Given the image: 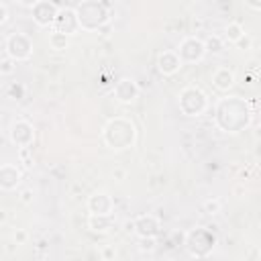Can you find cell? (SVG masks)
<instances>
[{"label":"cell","mask_w":261,"mask_h":261,"mask_svg":"<svg viewBox=\"0 0 261 261\" xmlns=\"http://www.w3.org/2000/svg\"><path fill=\"white\" fill-rule=\"evenodd\" d=\"M214 122L224 133H239L251 122V108L245 100L237 96H224L216 102Z\"/></svg>","instance_id":"6da1fadb"},{"label":"cell","mask_w":261,"mask_h":261,"mask_svg":"<svg viewBox=\"0 0 261 261\" xmlns=\"http://www.w3.org/2000/svg\"><path fill=\"white\" fill-rule=\"evenodd\" d=\"M102 139L106 143L108 149L112 151H124L128 147L135 145L137 139V128L133 124V120L124 118V116H116L112 120L106 122V126L102 128Z\"/></svg>","instance_id":"7a4b0ae2"},{"label":"cell","mask_w":261,"mask_h":261,"mask_svg":"<svg viewBox=\"0 0 261 261\" xmlns=\"http://www.w3.org/2000/svg\"><path fill=\"white\" fill-rule=\"evenodd\" d=\"M75 14L84 31H98L102 24L110 20L108 6L102 2H80L75 6Z\"/></svg>","instance_id":"3957f363"},{"label":"cell","mask_w":261,"mask_h":261,"mask_svg":"<svg viewBox=\"0 0 261 261\" xmlns=\"http://www.w3.org/2000/svg\"><path fill=\"white\" fill-rule=\"evenodd\" d=\"M177 104L186 116H202L208 110V96L198 86H186L177 96Z\"/></svg>","instance_id":"277c9868"},{"label":"cell","mask_w":261,"mask_h":261,"mask_svg":"<svg viewBox=\"0 0 261 261\" xmlns=\"http://www.w3.org/2000/svg\"><path fill=\"white\" fill-rule=\"evenodd\" d=\"M214 243H216L214 234H212L210 230L202 228V226L192 228V230H188V234H186V247H188L190 255H194V257H198V259L208 257V255L212 253V249H214Z\"/></svg>","instance_id":"5b68a950"},{"label":"cell","mask_w":261,"mask_h":261,"mask_svg":"<svg viewBox=\"0 0 261 261\" xmlns=\"http://www.w3.org/2000/svg\"><path fill=\"white\" fill-rule=\"evenodd\" d=\"M4 55L14 61H27L33 55V41L24 33H8L4 37Z\"/></svg>","instance_id":"8992f818"},{"label":"cell","mask_w":261,"mask_h":261,"mask_svg":"<svg viewBox=\"0 0 261 261\" xmlns=\"http://www.w3.org/2000/svg\"><path fill=\"white\" fill-rule=\"evenodd\" d=\"M181 63H200L204 57H206V45L200 37L196 35H190V37H184L179 41V47L175 49Z\"/></svg>","instance_id":"52a82bcc"},{"label":"cell","mask_w":261,"mask_h":261,"mask_svg":"<svg viewBox=\"0 0 261 261\" xmlns=\"http://www.w3.org/2000/svg\"><path fill=\"white\" fill-rule=\"evenodd\" d=\"M8 137H10L12 145H16L18 149H29L35 141V128L29 120H14L10 124Z\"/></svg>","instance_id":"ba28073f"},{"label":"cell","mask_w":261,"mask_h":261,"mask_svg":"<svg viewBox=\"0 0 261 261\" xmlns=\"http://www.w3.org/2000/svg\"><path fill=\"white\" fill-rule=\"evenodd\" d=\"M31 10H33V20H35L39 27H49V29H53L55 18H57L61 6H57L55 2H49V0H39V2H35V6H33Z\"/></svg>","instance_id":"9c48e42d"},{"label":"cell","mask_w":261,"mask_h":261,"mask_svg":"<svg viewBox=\"0 0 261 261\" xmlns=\"http://www.w3.org/2000/svg\"><path fill=\"white\" fill-rule=\"evenodd\" d=\"M53 31L57 33H63L67 37L75 35L77 31H82L80 27V20H77V14H75V8H63L59 10L57 18H55V24H53Z\"/></svg>","instance_id":"30bf717a"},{"label":"cell","mask_w":261,"mask_h":261,"mask_svg":"<svg viewBox=\"0 0 261 261\" xmlns=\"http://www.w3.org/2000/svg\"><path fill=\"white\" fill-rule=\"evenodd\" d=\"M88 210L90 214H100V216H110L114 214V200L108 192L100 190V192H94L90 198H88Z\"/></svg>","instance_id":"8fae6325"},{"label":"cell","mask_w":261,"mask_h":261,"mask_svg":"<svg viewBox=\"0 0 261 261\" xmlns=\"http://www.w3.org/2000/svg\"><path fill=\"white\" fill-rule=\"evenodd\" d=\"M139 84L135 82V80H128V77H120L116 84H114V90H112V94H114V98H116V102H120V104H130V102H135L137 98H139Z\"/></svg>","instance_id":"7c38bea8"},{"label":"cell","mask_w":261,"mask_h":261,"mask_svg":"<svg viewBox=\"0 0 261 261\" xmlns=\"http://www.w3.org/2000/svg\"><path fill=\"white\" fill-rule=\"evenodd\" d=\"M159 230H161V222L155 214H139L135 218V230L133 232L139 239H143V237H155L157 239Z\"/></svg>","instance_id":"4fadbf2b"},{"label":"cell","mask_w":261,"mask_h":261,"mask_svg":"<svg viewBox=\"0 0 261 261\" xmlns=\"http://www.w3.org/2000/svg\"><path fill=\"white\" fill-rule=\"evenodd\" d=\"M181 65H184V63H181L177 51H173V49H165V51H161L159 57H157V69H159L163 75H173V73H177V71L181 69Z\"/></svg>","instance_id":"5bb4252c"},{"label":"cell","mask_w":261,"mask_h":261,"mask_svg":"<svg viewBox=\"0 0 261 261\" xmlns=\"http://www.w3.org/2000/svg\"><path fill=\"white\" fill-rule=\"evenodd\" d=\"M20 179H22V171L14 163H4L0 167V188L2 190H6V192L14 190L20 184Z\"/></svg>","instance_id":"9a60e30c"},{"label":"cell","mask_w":261,"mask_h":261,"mask_svg":"<svg viewBox=\"0 0 261 261\" xmlns=\"http://www.w3.org/2000/svg\"><path fill=\"white\" fill-rule=\"evenodd\" d=\"M212 84H214V88L218 92H228L234 86V73L228 67H218L212 73Z\"/></svg>","instance_id":"2e32d148"},{"label":"cell","mask_w":261,"mask_h":261,"mask_svg":"<svg viewBox=\"0 0 261 261\" xmlns=\"http://www.w3.org/2000/svg\"><path fill=\"white\" fill-rule=\"evenodd\" d=\"M88 226L94 232H108L114 226V214L110 216H100V214H90L88 216Z\"/></svg>","instance_id":"e0dca14e"},{"label":"cell","mask_w":261,"mask_h":261,"mask_svg":"<svg viewBox=\"0 0 261 261\" xmlns=\"http://www.w3.org/2000/svg\"><path fill=\"white\" fill-rule=\"evenodd\" d=\"M243 37H245V29H243V24H241V22L230 20V22L224 27V41H228V43L237 45Z\"/></svg>","instance_id":"ac0fdd59"},{"label":"cell","mask_w":261,"mask_h":261,"mask_svg":"<svg viewBox=\"0 0 261 261\" xmlns=\"http://www.w3.org/2000/svg\"><path fill=\"white\" fill-rule=\"evenodd\" d=\"M67 45H69V37L67 35H63V33H57V31H49V47L51 49H55V51H63V49H67Z\"/></svg>","instance_id":"d6986e66"},{"label":"cell","mask_w":261,"mask_h":261,"mask_svg":"<svg viewBox=\"0 0 261 261\" xmlns=\"http://www.w3.org/2000/svg\"><path fill=\"white\" fill-rule=\"evenodd\" d=\"M204 45H206V51L218 53V51H222V47H224V41H222L218 35H208V37L204 39Z\"/></svg>","instance_id":"ffe728a7"},{"label":"cell","mask_w":261,"mask_h":261,"mask_svg":"<svg viewBox=\"0 0 261 261\" xmlns=\"http://www.w3.org/2000/svg\"><path fill=\"white\" fill-rule=\"evenodd\" d=\"M220 208H222V204H220V200H218V198H210V200H206V202L202 204V210H204L206 214H210V216L218 214V212H220Z\"/></svg>","instance_id":"44dd1931"},{"label":"cell","mask_w":261,"mask_h":261,"mask_svg":"<svg viewBox=\"0 0 261 261\" xmlns=\"http://www.w3.org/2000/svg\"><path fill=\"white\" fill-rule=\"evenodd\" d=\"M14 65H16V61L10 59L8 55H4V59H2V63H0V73H2V75H10V73L14 71Z\"/></svg>","instance_id":"7402d4cb"},{"label":"cell","mask_w":261,"mask_h":261,"mask_svg":"<svg viewBox=\"0 0 261 261\" xmlns=\"http://www.w3.org/2000/svg\"><path fill=\"white\" fill-rule=\"evenodd\" d=\"M155 245H157V239L155 237H143V239H139V249L141 251H155Z\"/></svg>","instance_id":"603a6c76"},{"label":"cell","mask_w":261,"mask_h":261,"mask_svg":"<svg viewBox=\"0 0 261 261\" xmlns=\"http://www.w3.org/2000/svg\"><path fill=\"white\" fill-rule=\"evenodd\" d=\"M251 45H253V41H251V37H249L247 33H245V37H243V39L237 43V47H239L241 51H247V49H251Z\"/></svg>","instance_id":"cb8c5ba5"},{"label":"cell","mask_w":261,"mask_h":261,"mask_svg":"<svg viewBox=\"0 0 261 261\" xmlns=\"http://www.w3.org/2000/svg\"><path fill=\"white\" fill-rule=\"evenodd\" d=\"M8 20V6L6 2H0V24H6Z\"/></svg>","instance_id":"d4e9b609"},{"label":"cell","mask_w":261,"mask_h":261,"mask_svg":"<svg viewBox=\"0 0 261 261\" xmlns=\"http://www.w3.org/2000/svg\"><path fill=\"white\" fill-rule=\"evenodd\" d=\"M20 200H22L24 204H29V202L33 200V194H31V190H24V192H22V198H20Z\"/></svg>","instance_id":"484cf974"},{"label":"cell","mask_w":261,"mask_h":261,"mask_svg":"<svg viewBox=\"0 0 261 261\" xmlns=\"http://www.w3.org/2000/svg\"><path fill=\"white\" fill-rule=\"evenodd\" d=\"M27 239V232L24 230H18V232H14V241H18V243H22Z\"/></svg>","instance_id":"4316f807"},{"label":"cell","mask_w":261,"mask_h":261,"mask_svg":"<svg viewBox=\"0 0 261 261\" xmlns=\"http://www.w3.org/2000/svg\"><path fill=\"white\" fill-rule=\"evenodd\" d=\"M249 8H255V10H261V2H247Z\"/></svg>","instance_id":"83f0119b"},{"label":"cell","mask_w":261,"mask_h":261,"mask_svg":"<svg viewBox=\"0 0 261 261\" xmlns=\"http://www.w3.org/2000/svg\"><path fill=\"white\" fill-rule=\"evenodd\" d=\"M112 255H114V251H112L110 247H106V249H104V257H106V259H110Z\"/></svg>","instance_id":"f1b7e54d"},{"label":"cell","mask_w":261,"mask_h":261,"mask_svg":"<svg viewBox=\"0 0 261 261\" xmlns=\"http://www.w3.org/2000/svg\"><path fill=\"white\" fill-rule=\"evenodd\" d=\"M259 259H261V247H259Z\"/></svg>","instance_id":"f546056e"}]
</instances>
